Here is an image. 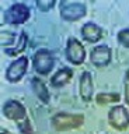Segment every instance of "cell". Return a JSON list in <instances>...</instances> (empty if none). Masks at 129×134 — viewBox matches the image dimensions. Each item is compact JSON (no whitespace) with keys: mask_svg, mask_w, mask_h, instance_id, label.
<instances>
[{"mask_svg":"<svg viewBox=\"0 0 129 134\" xmlns=\"http://www.w3.org/2000/svg\"><path fill=\"white\" fill-rule=\"evenodd\" d=\"M79 88H80V96L84 102H90L93 99L94 94V84H93V75L90 71H84L80 77V82H79Z\"/></svg>","mask_w":129,"mask_h":134,"instance_id":"obj_10","label":"cell"},{"mask_svg":"<svg viewBox=\"0 0 129 134\" xmlns=\"http://www.w3.org/2000/svg\"><path fill=\"white\" fill-rule=\"evenodd\" d=\"M27 42H28V36L25 31L21 32V35H20V39H18V43H17V48L16 49H4V53L9 54V56H17L20 54L21 52L25 50V46H27Z\"/></svg>","mask_w":129,"mask_h":134,"instance_id":"obj_15","label":"cell"},{"mask_svg":"<svg viewBox=\"0 0 129 134\" xmlns=\"http://www.w3.org/2000/svg\"><path fill=\"white\" fill-rule=\"evenodd\" d=\"M0 134H9V133H7L6 130H2V133H0Z\"/></svg>","mask_w":129,"mask_h":134,"instance_id":"obj_21","label":"cell"},{"mask_svg":"<svg viewBox=\"0 0 129 134\" xmlns=\"http://www.w3.org/2000/svg\"><path fill=\"white\" fill-rule=\"evenodd\" d=\"M125 102L126 105H129V69L126 70V73H125Z\"/></svg>","mask_w":129,"mask_h":134,"instance_id":"obj_20","label":"cell"},{"mask_svg":"<svg viewBox=\"0 0 129 134\" xmlns=\"http://www.w3.org/2000/svg\"><path fill=\"white\" fill-rule=\"evenodd\" d=\"M118 42L122 46H125V48L129 49V28L126 29H121V31L118 32Z\"/></svg>","mask_w":129,"mask_h":134,"instance_id":"obj_16","label":"cell"},{"mask_svg":"<svg viewBox=\"0 0 129 134\" xmlns=\"http://www.w3.org/2000/svg\"><path fill=\"white\" fill-rule=\"evenodd\" d=\"M30 7L24 3H14L4 11V23L10 25L24 24L30 18Z\"/></svg>","mask_w":129,"mask_h":134,"instance_id":"obj_2","label":"cell"},{"mask_svg":"<svg viewBox=\"0 0 129 134\" xmlns=\"http://www.w3.org/2000/svg\"><path fill=\"white\" fill-rule=\"evenodd\" d=\"M66 59L74 66H79L86 60V49L76 38H69L66 45Z\"/></svg>","mask_w":129,"mask_h":134,"instance_id":"obj_6","label":"cell"},{"mask_svg":"<svg viewBox=\"0 0 129 134\" xmlns=\"http://www.w3.org/2000/svg\"><path fill=\"white\" fill-rule=\"evenodd\" d=\"M112 57L111 48L107 45H98L94 46L93 50L90 53V62L91 64H94L95 67H105L110 64Z\"/></svg>","mask_w":129,"mask_h":134,"instance_id":"obj_9","label":"cell"},{"mask_svg":"<svg viewBox=\"0 0 129 134\" xmlns=\"http://www.w3.org/2000/svg\"><path fill=\"white\" fill-rule=\"evenodd\" d=\"M121 100V95L118 92H101L95 96V102L98 105H108V103H116Z\"/></svg>","mask_w":129,"mask_h":134,"instance_id":"obj_14","label":"cell"},{"mask_svg":"<svg viewBox=\"0 0 129 134\" xmlns=\"http://www.w3.org/2000/svg\"><path fill=\"white\" fill-rule=\"evenodd\" d=\"M18 124V129H20V131H21L23 134H34V131H32V126H31V121L30 119H27L25 120H23V121H20Z\"/></svg>","mask_w":129,"mask_h":134,"instance_id":"obj_17","label":"cell"},{"mask_svg":"<svg viewBox=\"0 0 129 134\" xmlns=\"http://www.w3.org/2000/svg\"><path fill=\"white\" fill-rule=\"evenodd\" d=\"M28 69V57L21 56L11 62L6 70V80L9 82H18L27 73Z\"/></svg>","mask_w":129,"mask_h":134,"instance_id":"obj_7","label":"cell"},{"mask_svg":"<svg viewBox=\"0 0 129 134\" xmlns=\"http://www.w3.org/2000/svg\"><path fill=\"white\" fill-rule=\"evenodd\" d=\"M72 77H73V70L69 69V67H63V69H60L59 71H56V73L52 75L51 85L55 87V88L65 87L66 84H69Z\"/></svg>","mask_w":129,"mask_h":134,"instance_id":"obj_12","label":"cell"},{"mask_svg":"<svg viewBox=\"0 0 129 134\" xmlns=\"http://www.w3.org/2000/svg\"><path fill=\"white\" fill-rule=\"evenodd\" d=\"M14 41V35L13 34H9V32H2V46H9L11 42Z\"/></svg>","mask_w":129,"mask_h":134,"instance_id":"obj_19","label":"cell"},{"mask_svg":"<svg viewBox=\"0 0 129 134\" xmlns=\"http://www.w3.org/2000/svg\"><path fill=\"white\" fill-rule=\"evenodd\" d=\"M59 8L65 21H77L86 15V4L79 2H60Z\"/></svg>","mask_w":129,"mask_h":134,"instance_id":"obj_5","label":"cell"},{"mask_svg":"<svg viewBox=\"0 0 129 134\" xmlns=\"http://www.w3.org/2000/svg\"><path fill=\"white\" fill-rule=\"evenodd\" d=\"M3 115H4L7 119L14 120V121H17V123L25 120L28 117L25 106L16 99H9L4 102V105H3Z\"/></svg>","mask_w":129,"mask_h":134,"instance_id":"obj_8","label":"cell"},{"mask_svg":"<svg viewBox=\"0 0 129 134\" xmlns=\"http://www.w3.org/2000/svg\"><path fill=\"white\" fill-rule=\"evenodd\" d=\"M31 85L32 88H34V92L35 95L39 98V100L42 103H49V100H51V95H49V91L47 85H45V82L42 81L41 78L38 77H34L31 81Z\"/></svg>","mask_w":129,"mask_h":134,"instance_id":"obj_13","label":"cell"},{"mask_svg":"<svg viewBox=\"0 0 129 134\" xmlns=\"http://www.w3.org/2000/svg\"><path fill=\"white\" fill-rule=\"evenodd\" d=\"M53 64H55V60H53L52 53L48 49H38L34 53L32 66H34V70L38 74H41V75L49 74L53 69Z\"/></svg>","mask_w":129,"mask_h":134,"instance_id":"obj_3","label":"cell"},{"mask_svg":"<svg viewBox=\"0 0 129 134\" xmlns=\"http://www.w3.org/2000/svg\"><path fill=\"white\" fill-rule=\"evenodd\" d=\"M108 123L115 130H126L129 127V112L122 105H115L108 112Z\"/></svg>","mask_w":129,"mask_h":134,"instance_id":"obj_4","label":"cell"},{"mask_svg":"<svg viewBox=\"0 0 129 134\" xmlns=\"http://www.w3.org/2000/svg\"><path fill=\"white\" fill-rule=\"evenodd\" d=\"M81 36L83 39L90 42V43H95V42L102 39L104 29L94 23H86L81 27Z\"/></svg>","mask_w":129,"mask_h":134,"instance_id":"obj_11","label":"cell"},{"mask_svg":"<svg viewBox=\"0 0 129 134\" xmlns=\"http://www.w3.org/2000/svg\"><path fill=\"white\" fill-rule=\"evenodd\" d=\"M52 127L56 131H68V130H74L79 129L84 123V115L80 113H66V112H59L52 117L51 120Z\"/></svg>","mask_w":129,"mask_h":134,"instance_id":"obj_1","label":"cell"},{"mask_svg":"<svg viewBox=\"0 0 129 134\" xmlns=\"http://www.w3.org/2000/svg\"><path fill=\"white\" fill-rule=\"evenodd\" d=\"M56 4L55 0H49V2H45V0H39V2H37V7L39 8V10L42 11H48L51 10V8Z\"/></svg>","mask_w":129,"mask_h":134,"instance_id":"obj_18","label":"cell"}]
</instances>
